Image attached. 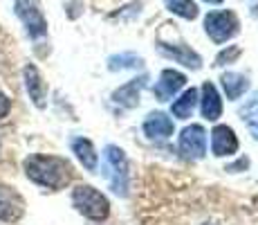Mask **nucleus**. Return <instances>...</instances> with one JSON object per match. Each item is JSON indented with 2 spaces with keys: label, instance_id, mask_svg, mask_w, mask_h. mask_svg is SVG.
Segmentation results:
<instances>
[{
  "label": "nucleus",
  "instance_id": "nucleus-1",
  "mask_svg": "<svg viewBox=\"0 0 258 225\" xmlns=\"http://www.w3.org/2000/svg\"><path fill=\"white\" fill-rule=\"evenodd\" d=\"M25 176L34 185L49 192L66 189L72 183V164L61 156H47V153H32L23 162Z\"/></svg>",
  "mask_w": 258,
  "mask_h": 225
},
{
  "label": "nucleus",
  "instance_id": "nucleus-2",
  "mask_svg": "<svg viewBox=\"0 0 258 225\" xmlns=\"http://www.w3.org/2000/svg\"><path fill=\"white\" fill-rule=\"evenodd\" d=\"M103 176H106L110 189L117 196L126 198L128 187H131V173H128V158L123 149L108 144L103 149Z\"/></svg>",
  "mask_w": 258,
  "mask_h": 225
},
{
  "label": "nucleus",
  "instance_id": "nucleus-3",
  "mask_svg": "<svg viewBox=\"0 0 258 225\" xmlns=\"http://www.w3.org/2000/svg\"><path fill=\"white\" fill-rule=\"evenodd\" d=\"M72 205L79 214L90 221H106L110 214V203L92 185H77L72 189Z\"/></svg>",
  "mask_w": 258,
  "mask_h": 225
},
{
  "label": "nucleus",
  "instance_id": "nucleus-4",
  "mask_svg": "<svg viewBox=\"0 0 258 225\" xmlns=\"http://www.w3.org/2000/svg\"><path fill=\"white\" fill-rule=\"evenodd\" d=\"M205 32L213 43H227L240 32V21L234 12H209L205 16Z\"/></svg>",
  "mask_w": 258,
  "mask_h": 225
},
{
  "label": "nucleus",
  "instance_id": "nucleus-5",
  "mask_svg": "<svg viewBox=\"0 0 258 225\" xmlns=\"http://www.w3.org/2000/svg\"><path fill=\"white\" fill-rule=\"evenodd\" d=\"M14 9H16V16L21 18V23L25 25V32L34 41H38L47 34V21L43 16L41 0H16Z\"/></svg>",
  "mask_w": 258,
  "mask_h": 225
},
{
  "label": "nucleus",
  "instance_id": "nucleus-6",
  "mask_svg": "<svg viewBox=\"0 0 258 225\" xmlns=\"http://www.w3.org/2000/svg\"><path fill=\"white\" fill-rule=\"evenodd\" d=\"M177 147L186 160H202L207 153V131L200 124H191L180 133Z\"/></svg>",
  "mask_w": 258,
  "mask_h": 225
},
{
  "label": "nucleus",
  "instance_id": "nucleus-7",
  "mask_svg": "<svg viewBox=\"0 0 258 225\" xmlns=\"http://www.w3.org/2000/svg\"><path fill=\"white\" fill-rule=\"evenodd\" d=\"M25 216V198L14 187L0 183V223H16Z\"/></svg>",
  "mask_w": 258,
  "mask_h": 225
},
{
  "label": "nucleus",
  "instance_id": "nucleus-8",
  "mask_svg": "<svg viewBox=\"0 0 258 225\" xmlns=\"http://www.w3.org/2000/svg\"><path fill=\"white\" fill-rule=\"evenodd\" d=\"M23 81H25V90H27L32 104L43 111V108L47 106V86L34 63H27V66L23 68Z\"/></svg>",
  "mask_w": 258,
  "mask_h": 225
},
{
  "label": "nucleus",
  "instance_id": "nucleus-9",
  "mask_svg": "<svg viewBox=\"0 0 258 225\" xmlns=\"http://www.w3.org/2000/svg\"><path fill=\"white\" fill-rule=\"evenodd\" d=\"M157 48H160V52L164 54V57L173 59L175 63H182L184 68H191V70H200L202 68V57L196 52V50H191L188 45H184V43L160 41L157 43Z\"/></svg>",
  "mask_w": 258,
  "mask_h": 225
},
{
  "label": "nucleus",
  "instance_id": "nucleus-10",
  "mask_svg": "<svg viewBox=\"0 0 258 225\" xmlns=\"http://www.w3.org/2000/svg\"><path fill=\"white\" fill-rule=\"evenodd\" d=\"M211 151L216 158H227V156H234L238 151V138L234 133L231 126H216L211 131Z\"/></svg>",
  "mask_w": 258,
  "mask_h": 225
},
{
  "label": "nucleus",
  "instance_id": "nucleus-11",
  "mask_svg": "<svg viewBox=\"0 0 258 225\" xmlns=\"http://www.w3.org/2000/svg\"><path fill=\"white\" fill-rule=\"evenodd\" d=\"M184 83H186V77H184V74L177 72V70L166 68V70H162L160 79H157L155 88H153V95H155L160 102H168V99H171L173 95L177 93V90L184 86Z\"/></svg>",
  "mask_w": 258,
  "mask_h": 225
},
{
  "label": "nucleus",
  "instance_id": "nucleus-12",
  "mask_svg": "<svg viewBox=\"0 0 258 225\" xmlns=\"http://www.w3.org/2000/svg\"><path fill=\"white\" fill-rule=\"evenodd\" d=\"M144 133L148 135V140H155V142H164L173 135V122L171 117H166L162 111L151 113L144 119Z\"/></svg>",
  "mask_w": 258,
  "mask_h": 225
},
{
  "label": "nucleus",
  "instance_id": "nucleus-13",
  "mask_svg": "<svg viewBox=\"0 0 258 225\" xmlns=\"http://www.w3.org/2000/svg\"><path fill=\"white\" fill-rule=\"evenodd\" d=\"M144 86H146V77H140V79H131L128 83L119 86L115 93H112V102L119 104L123 108H135L140 104V95Z\"/></svg>",
  "mask_w": 258,
  "mask_h": 225
},
{
  "label": "nucleus",
  "instance_id": "nucleus-14",
  "mask_svg": "<svg viewBox=\"0 0 258 225\" xmlns=\"http://www.w3.org/2000/svg\"><path fill=\"white\" fill-rule=\"evenodd\" d=\"M200 111H202V117L209 119V122H216V119L222 115V99H220V95H218V90L211 81L202 83Z\"/></svg>",
  "mask_w": 258,
  "mask_h": 225
},
{
  "label": "nucleus",
  "instance_id": "nucleus-15",
  "mask_svg": "<svg viewBox=\"0 0 258 225\" xmlns=\"http://www.w3.org/2000/svg\"><path fill=\"white\" fill-rule=\"evenodd\" d=\"M72 153L77 156L79 162L83 164V169H88L90 173H94L99 169V156H97V151H94V144L88 138H74Z\"/></svg>",
  "mask_w": 258,
  "mask_h": 225
},
{
  "label": "nucleus",
  "instance_id": "nucleus-16",
  "mask_svg": "<svg viewBox=\"0 0 258 225\" xmlns=\"http://www.w3.org/2000/svg\"><path fill=\"white\" fill-rule=\"evenodd\" d=\"M220 81H222V88H225L227 99H238L249 88V79L240 72H225L220 77Z\"/></svg>",
  "mask_w": 258,
  "mask_h": 225
},
{
  "label": "nucleus",
  "instance_id": "nucleus-17",
  "mask_svg": "<svg viewBox=\"0 0 258 225\" xmlns=\"http://www.w3.org/2000/svg\"><path fill=\"white\" fill-rule=\"evenodd\" d=\"M196 104H198V90L196 88H188L182 93L180 99H175L171 106V113L173 117L177 119H188L193 115V111H196Z\"/></svg>",
  "mask_w": 258,
  "mask_h": 225
},
{
  "label": "nucleus",
  "instance_id": "nucleus-18",
  "mask_svg": "<svg viewBox=\"0 0 258 225\" xmlns=\"http://www.w3.org/2000/svg\"><path fill=\"white\" fill-rule=\"evenodd\" d=\"M164 3L168 12H173L180 18H186V21H196L198 14H200V9L193 0H164Z\"/></svg>",
  "mask_w": 258,
  "mask_h": 225
},
{
  "label": "nucleus",
  "instance_id": "nucleus-19",
  "mask_svg": "<svg viewBox=\"0 0 258 225\" xmlns=\"http://www.w3.org/2000/svg\"><path fill=\"white\" fill-rule=\"evenodd\" d=\"M142 66H144V59L137 57V54H133V52L115 54V57L108 59V68H110L112 72H117V70H135V68H142Z\"/></svg>",
  "mask_w": 258,
  "mask_h": 225
},
{
  "label": "nucleus",
  "instance_id": "nucleus-20",
  "mask_svg": "<svg viewBox=\"0 0 258 225\" xmlns=\"http://www.w3.org/2000/svg\"><path fill=\"white\" fill-rule=\"evenodd\" d=\"M240 54H242L240 45H227V50H222V52L216 57V66L220 68V66H227V63H234Z\"/></svg>",
  "mask_w": 258,
  "mask_h": 225
},
{
  "label": "nucleus",
  "instance_id": "nucleus-21",
  "mask_svg": "<svg viewBox=\"0 0 258 225\" xmlns=\"http://www.w3.org/2000/svg\"><path fill=\"white\" fill-rule=\"evenodd\" d=\"M12 111V99H9V95H5L3 90H0V119H5Z\"/></svg>",
  "mask_w": 258,
  "mask_h": 225
},
{
  "label": "nucleus",
  "instance_id": "nucleus-22",
  "mask_svg": "<svg viewBox=\"0 0 258 225\" xmlns=\"http://www.w3.org/2000/svg\"><path fill=\"white\" fill-rule=\"evenodd\" d=\"M247 124H249L251 135L258 140V111H247Z\"/></svg>",
  "mask_w": 258,
  "mask_h": 225
},
{
  "label": "nucleus",
  "instance_id": "nucleus-23",
  "mask_svg": "<svg viewBox=\"0 0 258 225\" xmlns=\"http://www.w3.org/2000/svg\"><path fill=\"white\" fill-rule=\"evenodd\" d=\"M247 167H249V160L240 158L236 164H229V167H227V171H238V169H247Z\"/></svg>",
  "mask_w": 258,
  "mask_h": 225
},
{
  "label": "nucleus",
  "instance_id": "nucleus-24",
  "mask_svg": "<svg viewBox=\"0 0 258 225\" xmlns=\"http://www.w3.org/2000/svg\"><path fill=\"white\" fill-rule=\"evenodd\" d=\"M205 3H209V5H220L222 0H205Z\"/></svg>",
  "mask_w": 258,
  "mask_h": 225
},
{
  "label": "nucleus",
  "instance_id": "nucleus-25",
  "mask_svg": "<svg viewBox=\"0 0 258 225\" xmlns=\"http://www.w3.org/2000/svg\"><path fill=\"white\" fill-rule=\"evenodd\" d=\"M0 151H3V144H0Z\"/></svg>",
  "mask_w": 258,
  "mask_h": 225
}]
</instances>
